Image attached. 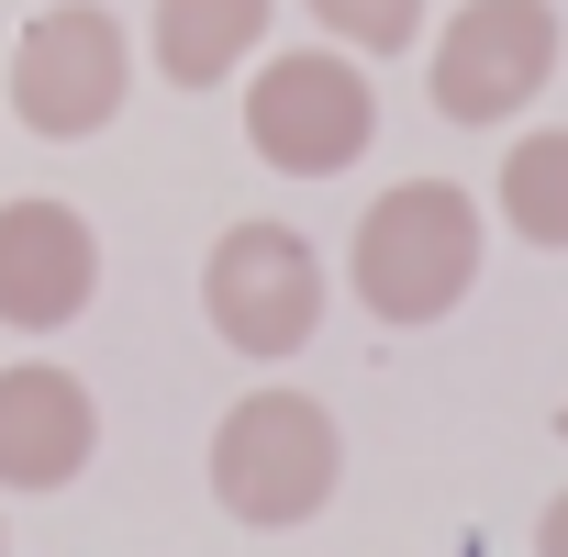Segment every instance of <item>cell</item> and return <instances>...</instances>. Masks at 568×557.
Wrapping results in <instances>:
<instances>
[{"instance_id": "1", "label": "cell", "mask_w": 568, "mask_h": 557, "mask_svg": "<svg viewBox=\"0 0 568 557\" xmlns=\"http://www.w3.org/2000/svg\"><path fill=\"white\" fill-rule=\"evenodd\" d=\"M346 278L379 324H446L468 291H479V201L457 179H402L368 201L357 245H346Z\"/></svg>"}, {"instance_id": "2", "label": "cell", "mask_w": 568, "mask_h": 557, "mask_svg": "<svg viewBox=\"0 0 568 557\" xmlns=\"http://www.w3.org/2000/svg\"><path fill=\"white\" fill-rule=\"evenodd\" d=\"M335 468H346V435L313 391H245L223 424H212V502L256 535H291L335 502Z\"/></svg>"}, {"instance_id": "3", "label": "cell", "mask_w": 568, "mask_h": 557, "mask_svg": "<svg viewBox=\"0 0 568 557\" xmlns=\"http://www.w3.org/2000/svg\"><path fill=\"white\" fill-rule=\"evenodd\" d=\"M379 134V90L346 45H278L245 68V145L278 179H346Z\"/></svg>"}, {"instance_id": "4", "label": "cell", "mask_w": 568, "mask_h": 557, "mask_svg": "<svg viewBox=\"0 0 568 557\" xmlns=\"http://www.w3.org/2000/svg\"><path fill=\"white\" fill-rule=\"evenodd\" d=\"M201 313L256 368L302 357L313 324H324V256H313V234H291V223H223L212 256H201Z\"/></svg>"}, {"instance_id": "5", "label": "cell", "mask_w": 568, "mask_h": 557, "mask_svg": "<svg viewBox=\"0 0 568 557\" xmlns=\"http://www.w3.org/2000/svg\"><path fill=\"white\" fill-rule=\"evenodd\" d=\"M134 90V45L101 0H45L12 45V123L45 145H90Z\"/></svg>"}, {"instance_id": "6", "label": "cell", "mask_w": 568, "mask_h": 557, "mask_svg": "<svg viewBox=\"0 0 568 557\" xmlns=\"http://www.w3.org/2000/svg\"><path fill=\"white\" fill-rule=\"evenodd\" d=\"M557 0H457L435 57H424V90L446 123H513L535 112V90L557 79Z\"/></svg>"}, {"instance_id": "7", "label": "cell", "mask_w": 568, "mask_h": 557, "mask_svg": "<svg viewBox=\"0 0 568 557\" xmlns=\"http://www.w3.org/2000/svg\"><path fill=\"white\" fill-rule=\"evenodd\" d=\"M101 291V245L68 201H0V324L12 335H57L79 324Z\"/></svg>"}, {"instance_id": "8", "label": "cell", "mask_w": 568, "mask_h": 557, "mask_svg": "<svg viewBox=\"0 0 568 557\" xmlns=\"http://www.w3.org/2000/svg\"><path fill=\"white\" fill-rule=\"evenodd\" d=\"M101 446V402L79 368H0V490H68Z\"/></svg>"}, {"instance_id": "9", "label": "cell", "mask_w": 568, "mask_h": 557, "mask_svg": "<svg viewBox=\"0 0 568 557\" xmlns=\"http://www.w3.org/2000/svg\"><path fill=\"white\" fill-rule=\"evenodd\" d=\"M267 0H156V23H145V57L168 90H223L234 68L267 57Z\"/></svg>"}, {"instance_id": "10", "label": "cell", "mask_w": 568, "mask_h": 557, "mask_svg": "<svg viewBox=\"0 0 568 557\" xmlns=\"http://www.w3.org/2000/svg\"><path fill=\"white\" fill-rule=\"evenodd\" d=\"M501 223H513L524 245L568 256V123H546V134H524V145L501 156Z\"/></svg>"}, {"instance_id": "11", "label": "cell", "mask_w": 568, "mask_h": 557, "mask_svg": "<svg viewBox=\"0 0 568 557\" xmlns=\"http://www.w3.org/2000/svg\"><path fill=\"white\" fill-rule=\"evenodd\" d=\"M302 12H313L324 45H346V57H402V45L424 34V0H302Z\"/></svg>"}, {"instance_id": "12", "label": "cell", "mask_w": 568, "mask_h": 557, "mask_svg": "<svg viewBox=\"0 0 568 557\" xmlns=\"http://www.w3.org/2000/svg\"><path fill=\"white\" fill-rule=\"evenodd\" d=\"M535 557H568V490L546 502V524H535Z\"/></svg>"}, {"instance_id": "13", "label": "cell", "mask_w": 568, "mask_h": 557, "mask_svg": "<svg viewBox=\"0 0 568 557\" xmlns=\"http://www.w3.org/2000/svg\"><path fill=\"white\" fill-rule=\"evenodd\" d=\"M557 435H568V413H557Z\"/></svg>"}]
</instances>
